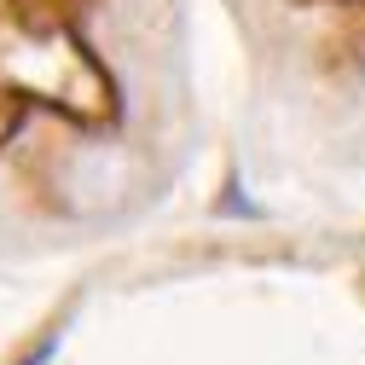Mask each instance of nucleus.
I'll return each instance as SVG.
<instances>
[{
	"mask_svg": "<svg viewBox=\"0 0 365 365\" xmlns=\"http://www.w3.org/2000/svg\"><path fill=\"white\" fill-rule=\"evenodd\" d=\"M128 192V163L116 151H81L70 174V197L76 209H116Z\"/></svg>",
	"mask_w": 365,
	"mask_h": 365,
	"instance_id": "nucleus-1",
	"label": "nucleus"
}]
</instances>
